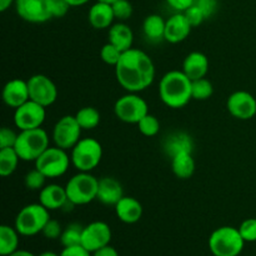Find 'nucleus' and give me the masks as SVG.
<instances>
[{"instance_id": "1", "label": "nucleus", "mask_w": 256, "mask_h": 256, "mask_svg": "<svg viewBox=\"0 0 256 256\" xmlns=\"http://www.w3.org/2000/svg\"><path fill=\"white\" fill-rule=\"evenodd\" d=\"M115 76L120 86L128 92H140L154 82V62L145 52L132 48L122 54L115 66Z\"/></svg>"}, {"instance_id": "2", "label": "nucleus", "mask_w": 256, "mask_h": 256, "mask_svg": "<svg viewBox=\"0 0 256 256\" xmlns=\"http://www.w3.org/2000/svg\"><path fill=\"white\" fill-rule=\"evenodd\" d=\"M159 96L170 109H182L192 99V80L182 70L168 72L160 79Z\"/></svg>"}, {"instance_id": "3", "label": "nucleus", "mask_w": 256, "mask_h": 256, "mask_svg": "<svg viewBox=\"0 0 256 256\" xmlns=\"http://www.w3.org/2000/svg\"><path fill=\"white\" fill-rule=\"evenodd\" d=\"M244 245L239 229L232 226L218 228L209 238V249L214 256H239Z\"/></svg>"}, {"instance_id": "4", "label": "nucleus", "mask_w": 256, "mask_h": 256, "mask_svg": "<svg viewBox=\"0 0 256 256\" xmlns=\"http://www.w3.org/2000/svg\"><path fill=\"white\" fill-rule=\"evenodd\" d=\"M49 148V135L42 128L32 130H22L18 134L16 150L20 160L24 162H36L38 158Z\"/></svg>"}, {"instance_id": "5", "label": "nucleus", "mask_w": 256, "mask_h": 256, "mask_svg": "<svg viewBox=\"0 0 256 256\" xmlns=\"http://www.w3.org/2000/svg\"><path fill=\"white\" fill-rule=\"evenodd\" d=\"M49 210L40 202L25 205L15 218V229L22 236H34L42 232V229L49 222Z\"/></svg>"}, {"instance_id": "6", "label": "nucleus", "mask_w": 256, "mask_h": 256, "mask_svg": "<svg viewBox=\"0 0 256 256\" xmlns=\"http://www.w3.org/2000/svg\"><path fill=\"white\" fill-rule=\"evenodd\" d=\"M99 179L90 172H79L65 185L68 199L74 205H86L96 200Z\"/></svg>"}, {"instance_id": "7", "label": "nucleus", "mask_w": 256, "mask_h": 256, "mask_svg": "<svg viewBox=\"0 0 256 256\" xmlns=\"http://www.w3.org/2000/svg\"><path fill=\"white\" fill-rule=\"evenodd\" d=\"M102 158V146L96 139L84 138L72 149L70 159L78 172H90L100 164Z\"/></svg>"}, {"instance_id": "8", "label": "nucleus", "mask_w": 256, "mask_h": 256, "mask_svg": "<svg viewBox=\"0 0 256 256\" xmlns=\"http://www.w3.org/2000/svg\"><path fill=\"white\" fill-rule=\"evenodd\" d=\"M72 159L66 150L58 146H49L35 162V168L46 178L55 179L68 172Z\"/></svg>"}, {"instance_id": "9", "label": "nucleus", "mask_w": 256, "mask_h": 256, "mask_svg": "<svg viewBox=\"0 0 256 256\" xmlns=\"http://www.w3.org/2000/svg\"><path fill=\"white\" fill-rule=\"evenodd\" d=\"M114 112L120 122L138 124L145 115L149 114V106L138 92H128L116 100Z\"/></svg>"}, {"instance_id": "10", "label": "nucleus", "mask_w": 256, "mask_h": 256, "mask_svg": "<svg viewBox=\"0 0 256 256\" xmlns=\"http://www.w3.org/2000/svg\"><path fill=\"white\" fill-rule=\"evenodd\" d=\"M54 2L55 0H15V10L25 22L42 24L54 18Z\"/></svg>"}, {"instance_id": "11", "label": "nucleus", "mask_w": 256, "mask_h": 256, "mask_svg": "<svg viewBox=\"0 0 256 256\" xmlns=\"http://www.w3.org/2000/svg\"><path fill=\"white\" fill-rule=\"evenodd\" d=\"M82 126L75 115H65L60 118L52 129V140L55 146L64 150H72L82 139Z\"/></svg>"}, {"instance_id": "12", "label": "nucleus", "mask_w": 256, "mask_h": 256, "mask_svg": "<svg viewBox=\"0 0 256 256\" xmlns=\"http://www.w3.org/2000/svg\"><path fill=\"white\" fill-rule=\"evenodd\" d=\"M28 82L30 100L48 108L54 104L58 99V88L46 75L35 74Z\"/></svg>"}, {"instance_id": "13", "label": "nucleus", "mask_w": 256, "mask_h": 256, "mask_svg": "<svg viewBox=\"0 0 256 256\" xmlns=\"http://www.w3.org/2000/svg\"><path fill=\"white\" fill-rule=\"evenodd\" d=\"M46 108L32 100H28L22 105L15 109L14 124L18 129L32 130L42 128V122L46 118Z\"/></svg>"}, {"instance_id": "14", "label": "nucleus", "mask_w": 256, "mask_h": 256, "mask_svg": "<svg viewBox=\"0 0 256 256\" xmlns=\"http://www.w3.org/2000/svg\"><path fill=\"white\" fill-rule=\"evenodd\" d=\"M112 240V229L104 222H92L84 226L82 238V246L88 252H95L102 248L108 246Z\"/></svg>"}, {"instance_id": "15", "label": "nucleus", "mask_w": 256, "mask_h": 256, "mask_svg": "<svg viewBox=\"0 0 256 256\" xmlns=\"http://www.w3.org/2000/svg\"><path fill=\"white\" fill-rule=\"evenodd\" d=\"M228 112L239 120H250L256 115V99L245 90L235 92L226 100Z\"/></svg>"}, {"instance_id": "16", "label": "nucleus", "mask_w": 256, "mask_h": 256, "mask_svg": "<svg viewBox=\"0 0 256 256\" xmlns=\"http://www.w3.org/2000/svg\"><path fill=\"white\" fill-rule=\"evenodd\" d=\"M192 26L184 12H176L166 20L165 25V40L170 44H178L190 35Z\"/></svg>"}, {"instance_id": "17", "label": "nucleus", "mask_w": 256, "mask_h": 256, "mask_svg": "<svg viewBox=\"0 0 256 256\" xmlns=\"http://www.w3.org/2000/svg\"><path fill=\"white\" fill-rule=\"evenodd\" d=\"M30 100L28 82L22 79H12L2 88V102L9 108L16 109Z\"/></svg>"}, {"instance_id": "18", "label": "nucleus", "mask_w": 256, "mask_h": 256, "mask_svg": "<svg viewBox=\"0 0 256 256\" xmlns=\"http://www.w3.org/2000/svg\"><path fill=\"white\" fill-rule=\"evenodd\" d=\"M39 202L49 212L64 209L69 202L65 186L58 184L45 185L39 192Z\"/></svg>"}, {"instance_id": "19", "label": "nucleus", "mask_w": 256, "mask_h": 256, "mask_svg": "<svg viewBox=\"0 0 256 256\" xmlns=\"http://www.w3.org/2000/svg\"><path fill=\"white\" fill-rule=\"evenodd\" d=\"M122 196H125L124 189L119 180L112 176H104L99 179L96 200H99L102 204L115 206Z\"/></svg>"}, {"instance_id": "20", "label": "nucleus", "mask_w": 256, "mask_h": 256, "mask_svg": "<svg viewBox=\"0 0 256 256\" xmlns=\"http://www.w3.org/2000/svg\"><path fill=\"white\" fill-rule=\"evenodd\" d=\"M115 214L124 224H135L142 216V205L132 196H122L115 205Z\"/></svg>"}, {"instance_id": "21", "label": "nucleus", "mask_w": 256, "mask_h": 256, "mask_svg": "<svg viewBox=\"0 0 256 256\" xmlns=\"http://www.w3.org/2000/svg\"><path fill=\"white\" fill-rule=\"evenodd\" d=\"M182 72L192 82L205 78L209 72V59L204 52H192L182 62Z\"/></svg>"}, {"instance_id": "22", "label": "nucleus", "mask_w": 256, "mask_h": 256, "mask_svg": "<svg viewBox=\"0 0 256 256\" xmlns=\"http://www.w3.org/2000/svg\"><path fill=\"white\" fill-rule=\"evenodd\" d=\"M88 19H89L90 25L96 30L108 29L114 24L115 15L112 12V4L108 2H96L95 4L92 5L89 9V14H88Z\"/></svg>"}, {"instance_id": "23", "label": "nucleus", "mask_w": 256, "mask_h": 256, "mask_svg": "<svg viewBox=\"0 0 256 256\" xmlns=\"http://www.w3.org/2000/svg\"><path fill=\"white\" fill-rule=\"evenodd\" d=\"M109 42L118 48L122 52H126V50L132 49V42H134V32H132V28L124 22H119L112 24L109 28Z\"/></svg>"}, {"instance_id": "24", "label": "nucleus", "mask_w": 256, "mask_h": 256, "mask_svg": "<svg viewBox=\"0 0 256 256\" xmlns=\"http://www.w3.org/2000/svg\"><path fill=\"white\" fill-rule=\"evenodd\" d=\"M192 149H194L192 138L184 132H172L166 136L164 142V152L170 159L179 152H192Z\"/></svg>"}, {"instance_id": "25", "label": "nucleus", "mask_w": 256, "mask_h": 256, "mask_svg": "<svg viewBox=\"0 0 256 256\" xmlns=\"http://www.w3.org/2000/svg\"><path fill=\"white\" fill-rule=\"evenodd\" d=\"M195 166L192 152H179L172 158V170L178 179H190L194 175Z\"/></svg>"}, {"instance_id": "26", "label": "nucleus", "mask_w": 256, "mask_h": 256, "mask_svg": "<svg viewBox=\"0 0 256 256\" xmlns=\"http://www.w3.org/2000/svg\"><path fill=\"white\" fill-rule=\"evenodd\" d=\"M165 25L166 20L159 14H150L142 22V32L149 42H158L165 40Z\"/></svg>"}, {"instance_id": "27", "label": "nucleus", "mask_w": 256, "mask_h": 256, "mask_svg": "<svg viewBox=\"0 0 256 256\" xmlns=\"http://www.w3.org/2000/svg\"><path fill=\"white\" fill-rule=\"evenodd\" d=\"M19 235L15 228L9 225L0 226V255L9 256L16 252L19 245Z\"/></svg>"}, {"instance_id": "28", "label": "nucleus", "mask_w": 256, "mask_h": 256, "mask_svg": "<svg viewBox=\"0 0 256 256\" xmlns=\"http://www.w3.org/2000/svg\"><path fill=\"white\" fill-rule=\"evenodd\" d=\"M19 160L20 158L14 148L0 149V175L2 178L10 176L16 170Z\"/></svg>"}, {"instance_id": "29", "label": "nucleus", "mask_w": 256, "mask_h": 256, "mask_svg": "<svg viewBox=\"0 0 256 256\" xmlns=\"http://www.w3.org/2000/svg\"><path fill=\"white\" fill-rule=\"evenodd\" d=\"M78 122L82 126V130H92L100 124V119H102V115H100L99 110L94 106H85L82 108L79 112L75 114Z\"/></svg>"}, {"instance_id": "30", "label": "nucleus", "mask_w": 256, "mask_h": 256, "mask_svg": "<svg viewBox=\"0 0 256 256\" xmlns=\"http://www.w3.org/2000/svg\"><path fill=\"white\" fill-rule=\"evenodd\" d=\"M82 230L84 226L80 224L72 222V224L68 225L60 236V242H62V246L69 248V246H78L82 245Z\"/></svg>"}, {"instance_id": "31", "label": "nucleus", "mask_w": 256, "mask_h": 256, "mask_svg": "<svg viewBox=\"0 0 256 256\" xmlns=\"http://www.w3.org/2000/svg\"><path fill=\"white\" fill-rule=\"evenodd\" d=\"M214 94V86L206 78L192 80V96L194 100H208Z\"/></svg>"}, {"instance_id": "32", "label": "nucleus", "mask_w": 256, "mask_h": 256, "mask_svg": "<svg viewBox=\"0 0 256 256\" xmlns=\"http://www.w3.org/2000/svg\"><path fill=\"white\" fill-rule=\"evenodd\" d=\"M138 129L144 136H155L160 132V122L155 115L148 114L138 122Z\"/></svg>"}, {"instance_id": "33", "label": "nucleus", "mask_w": 256, "mask_h": 256, "mask_svg": "<svg viewBox=\"0 0 256 256\" xmlns=\"http://www.w3.org/2000/svg\"><path fill=\"white\" fill-rule=\"evenodd\" d=\"M46 179L48 178L35 168L34 170H32V172H29L26 175H25V179H24L25 188L29 190H32V192H36V190H39L40 192V190L45 186V180Z\"/></svg>"}, {"instance_id": "34", "label": "nucleus", "mask_w": 256, "mask_h": 256, "mask_svg": "<svg viewBox=\"0 0 256 256\" xmlns=\"http://www.w3.org/2000/svg\"><path fill=\"white\" fill-rule=\"evenodd\" d=\"M122 52L118 49L115 45H112V42H108L100 50V58H102V62L108 65H112V66H116V64L119 62L120 58H122Z\"/></svg>"}, {"instance_id": "35", "label": "nucleus", "mask_w": 256, "mask_h": 256, "mask_svg": "<svg viewBox=\"0 0 256 256\" xmlns=\"http://www.w3.org/2000/svg\"><path fill=\"white\" fill-rule=\"evenodd\" d=\"M112 12H114L115 19L119 22H125L130 19L132 15V5L129 0H116L112 4Z\"/></svg>"}, {"instance_id": "36", "label": "nucleus", "mask_w": 256, "mask_h": 256, "mask_svg": "<svg viewBox=\"0 0 256 256\" xmlns=\"http://www.w3.org/2000/svg\"><path fill=\"white\" fill-rule=\"evenodd\" d=\"M242 234V239L245 242H256V219L255 218H249V219L244 220L238 228Z\"/></svg>"}, {"instance_id": "37", "label": "nucleus", "mask_w": 256, "mask_h": 256, "mask_svg": "<svg viewBox=\"0 0 256 256\" xmlns=\"http://www.w3.org/2000/svg\"><path fill=\"white\" fill-rule=\"evenodd\" d=\"M62 234V228L60 225V222L55 219H49V222H46V225L42 229V235H44L46 239L55 240L60 239Z\"/></svg>"}, {"instance_id": "38", "label": "nucleus", "mask_w": 256, "mask_h": 256, "mask_svg": "<svg viewBox=\"0 0 256 256\" xmlns=\"http://www.w3.org/2000/svg\"><path fill=\"white\" fill-rule=\"evenodd\" d=\"M182 12L185 14V16H186V19L189 20V22L192 24V28L199 26V25H202V22L206 20L204 12H202L199 8L195 6L194 4H192L190 8H188V9Z\"/></svg>"}, {"instance_id": "39", "label": "nucleus", "mask_w": 256, "mask_h": 256, "mask_svg": "<svg viewBox=\"0 0 256 256\" xmlns=\"http://www.w3.org/2000/svg\"><path fill=\"white\" fill-rule=\"evenodd\" d=\"M18 134L12 129L4 126L0 130V149L5 148H14L16 144Z\"/></svg>"}, {"instance_id": "40", "label": "nucleus", "mask_w": 256, "mask_h": 256, "mask_svg": "<svg viewBox=\"0 0 256 256\" xmlns=\"http://www.w3.org/2000/svg\"><path fill=\"white\" fill-rule=\"evenodd\" d=\"M194 5L204 12L206 19L212 18L218 10V0H194Z\"/></svg>"}, {"instance_id": "41", "label": "nucleus", "mask_w": 256, "mask_h": 256, "mask_svg": "<svg viewBox=\"0 0 256 256\" xmlns=\"http://www.w3.org/2000/svg\"><path fill=\"white\" fill-rule=\"evenodd\" d=\"M60 256H92V252H88L82 245H78V246L64 248V250L60 252Z\"/></svg>"}, {"instance_id": "42", "label": "nucleus", "mask_w": 256, "mask_h": 256, "mask_svg": "<svg viewBox=\"0 0 256 256\" xmlns=\"http://www.w3.org/2000/svg\"><path fill=\"white\" fill-rule=\"evenodd\" d=\"M168 5L176 10L178 12H182L194 4V0H166Z\"/></svg>"}, {"instance_id": "43", "label": "nucleus", "mask_w": 256, "mask_h": 256, "mask_svg": "<svg viewBox=\"0 0 256 256\" xmlns=\"http://www.w3.org/2000/svg\"><path fill=\"white\" fill-rule=\"evenodd\" d=\"M70 6L65 0H55L54 2V8H52V14L54 18H62L68 12Z\"/></svg>"}, {"instance_id": "44", "label": "nucleus", "mask_w": 256, "mask_h": 256, "mask_svg": "<svg viewBox=\"0 0 256 256\" xmlns=\"http://www.w3.org/2000/svg\"><path fill=\"white\" fill-rule=\"evenodd\" d=\"M92 256H119V254H118V252L114 248L108 245V246H104L102 249L96 250L95 252H92Z\"/></svg>"}, {"instance_id": "45", "label": "nucleus", "mask_w": 256, "mask_h": 256, "mask_svg": "<svg viewBox=\"0 0 256 256\" xmlns=\"http://www.w3.org/2000/svg\"><path fill=\"white\" fill-rule=\"evenodd\" d=\"M12 4H15V0H0V12H6Z\"/></svg>"}, {"instance_id": "46", "label": "nucleus", "mask_w": 256, "mask_h": 256, "mask_svg": "<svg viewBox=\"0 0 256 256\" xmlns=\"http://www.w3.org/2000/svg\"><path fill=\"white\" fill-rule=\"evenodd\" d=\"M70 6H82V5H85L86 2H89L90 0H65Z\"/></svg>"}, {"instance_id": "47", "label": "nucleus", "mask_w": 256, "mask_h": 256, "mask_svg": "<svg viewBox=\"0 0 256 256\" xmlns=\"http://www.w3.org/2000/svg\"><path fill=\"white\" fill-rule=\"evenodd\" d=\"M9 256H35V255L32 254V252H26V250H19V249H18L16 252H12V254L9 255Z\"/></svg>"}, {"instance_id": "48", "label": "nucleus", "mask_w": 256, "mask_h": 256, "mask_svg": "<svg viewBox=\"0 0 256 256\" xmlns=\"http://www.w3.org/2000/svg\"><path fill=\"white\" fill-rule=\"evenodd\" d=\"M39 256H60V255L56 254V252H42Z\"/></svg>"}, {"instance_id": "49", "label": "nucleus", "mask_w": 256, "mask_h": 256, "mask_svg": "<svg viewBox=\"0 0 256 256\" xmlns=\"http://www.w3.org/2000/svg\"><path fill=\"white\" fill-rule=\"evenodd\" d=\"M96 2H108V4H112V2H115L116 0H96Z\"/></svg>"}]
</instances>
